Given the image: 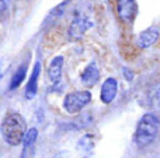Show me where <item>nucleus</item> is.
Masks as SVG:
<instances>
[{"mask_svg":"<svg viewBox=\"0 0 160 158\" xmlns=\"http://www.w3.org/2000/svg\"><path fill=\"white\" fill-rule=\"evenodd\" d=\"M160 130V120L155 114H145L136 125L133 142L139 148L148 147L156 140Z\"/></svg>","mask_w":160,"mask_h":158,"instance_id":"obj_1","label":"nucleus"},{"mask_svg":"<svg viewBox=\"0 0 160 158\" xmlns=\"http://www.w3.org/2000/svg\"><path fill=\"white\" fill-rule=\"evenodd\" d=\"M25 132H27V125H25L24 118L20 114H10L4 118L2 123V134L7 144H21Z\"/></svg>","mask_w":160,"mask_h":158,"instance_id":"obj_2","label":"nucleus"},{"mask_svg":"<svg viewBox=\"0 0 160 158\" xmlns=\"http://www.w3.org/2000/svg\"><path fill=\"white\" fill-rule=\"evenodd\" d=\"M91 101V94L90 91H73L65 97L63 100V108L66 109L68 114H78L80 112L88 102Z\"/></svg>","mask_w":160,"mask_h":158,"instance_id":"obj_3","label":"nucleus"},{"mask_svg":"<svg viewBox=\"0 0 160 158\" xmlns=\"http://www.w3.org/2000/svg\"><path fill=\"white\" fill-rule=\"evenodd\" d=\"M117 14L118 18L125 24H132L138 16L136 0H117Z\"/></svg>","mask_w":160,"mask_h":158,"instance_id":"obj_4","label":"nucleus"},{"mask_svg":"<svg viewBox=\"0 0 160 158\" xmlns=\"http://www.w3.org/2000/svg\"><path fill=\"white\" fill-rule=\"evenodd\" d=\"M160 36V31L158 27H150L148 30L142 31L138 36H136V46L139 49H148V48L153 46L158 42Z\"/></svg>","mask_w":160,"mask_h":158,"instance_id":"obj_5","label":"nucleus"},{"mask_svg":"<svg viewBox=\"0 0 160 158\" xmlns=\"http://www.w3.org/2000/svg\"><path fill=\"white\" fill-rule=\"evenodd\" d=\"M118 92V81L114 77L105 78V81L101 86V91H100V100L102 104H111L117 97Z\"/></svg>","mask_w":160,"mask_h":158,"instance_id":"obj_6","label":"nucleus"},{"mask_svg":"<svg viewBox=\"0 0 160 158\" xmlns=\"http://www.w3.org/2000/svg\"><path fill=\"white\" fill-rule=\"evenodd\" d=\"M91 22L86 17H78L72 21L69 28V38L70 39H79L84 35V32L91 27Z\"/></svg>","mask_w":160,"mask_h":158,"instance_id":"obj_7","label":"nucleus"},{"mask_svg":"<svg viewBox=\"0 0 160 158\" xmlns=\"http://www.w3.org/2000/svg\"><path fill=\"white\" fill-rule=\"evenodd\" d=\"M80 80H82V83L84 84L86 87H93L98 83L100 70L94 62H91L90 64H87V66L84 67V70L82 72V76H80Z\"/></svg>","mask_w":160,"mask_h":158,"instance_id":"obj_8","label":"nucleus"},{"mask_svg":"<svg viewBox=\"0 0 160 158\" xmlns=\"http://www.w3.org/2000/svg\"><path fill=\"white\" fill-rule=\"evenodd\" d=\"M39 73H41V64H39V62H37L35 66H34L32 74H31V77H30V81H28V84H27V88H25V98H27V100H32L37 95Z\"/></svg>","mask_w":160,"mask_h":158,"instance_id":"obj_9","label":"nucleus"},{"mask_svg":"<svg viewBox=\"0 0 160 158\" xmlns=\"http://www.w3.org/2000/svg\"><path fill=\"white\" fill-rule=\"evenodd\" d=\"M62 67H63V58L62 56H56L51 60L49 67H48V77L52 83H59L62 76Z\"/></svg>","mask_w":160,"mask_h":158,"instance_id":"obj_10","label":"nucleus"},{"mask_svg":"<svg viewBox=\"0 0 160 158\" xmlns=\"http://www.w3.org/2000/svg\"><path fill=\"white\" fill-rule=\"evenodd\" d=\"M25 73H27V64H22V66H20L18 69H17V72L14 73L10 80V86H8L10 90H16L21 86V83L25 78Z\"/></svg>","mask_w":160,"mask_h":158,"instance_id":"obj_11","label":"nucleus"},{"mask_svg":"<svg viewBox=\"0 0 160 158\" xmlns=\"http://www.w3.org/2000/svg\"><path fill=\"white\" fill-rule=\"evenodd\" d=\"M37 137H38V130H37L35 128L28 129L24 134V139H22V146H24V148L25 147H32L34 143H35V140H37Z\"/></svg>","mask_w":160,"mask_h":158,"instance_id":"obj_12","label":"nucleus"},{"mask_svg":"<svg viewBox=\"0 0 160 158\" xmlns=\"http://www.w3.org/2000/svg\"><path fill=\"white\" fill-rule=\"evenodd\" d=\"M52 158H69V151H59Z\"/></svg>","mask_w":160,"mask_h":158,"instance_id":"obj_13","label":"nucleus"},{"mask_svg":"<svg viewBox=\"0 0 160 158\" xmlns=\"http://www.w3.org/2000/svg\"><path fill=\"white\" fill-rule=\"evenodd\" d=\"M6 8H7V6H6V0H0V16L6 11Z\"/></svg>","mask_w":160,"mask_h":158,"instance_id":"obj_14","label":"nucleus"},{"mask_svg":"<svg viewBox=\"0 0 160 158\" xmlns=\"http://www.w3.org/2000/svg\"><path fill=\"white\" fill-rule=\"evenodd\" d=\"M124 74H125V78H127V80H132L133 78V76H132V73L129 72V70H127V69H124Z\"/></svg>","mask_w":160,"mask_h":158,"instance_id":"obj_15","label":"nucleus"}]
</instances>
